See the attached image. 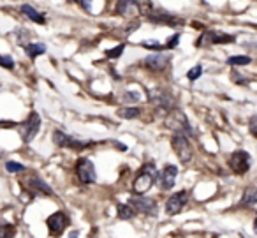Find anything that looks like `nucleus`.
<instances>
[{"label":"nucleus","mask_w":257,"mask_h":238,"mask_svg":"<svg viewBox=\"0 0 257 238\" xmlns=\"http://www.w3.org/2000/svg\"><path fill=\"white\" fill-rule=\"evenodd\" d=\"M229 43H234L233 35L224 34V32H217V30H208V32H204L199 37L196 46H203V44H229Z\"/></svg>","instance_id":"nucleus-9"},{"label":"nucleus","mask_w":257,"mask_h":238,"mask_svg":"<svg viewBox=\"0 0 257 238\" xmlns=\"http://www.w3.org/2000/svg\"><path fill=\"white\" fill-rule=\"evenodd\" d=\"M254 229H256V233H257V219H256V222H254Z\"/></svg>","instance_id":"nucleus-35"},{"label":"nucleus","mask_w":257,"mask_h":238,"mask_svg":"<svg viewBox=\"0 0 257 238\" xmlns=\"http://www.w3.org/2000/svg\"><path fill=\"white\" fill-rule=\"evenodd\" d=\"M166 127H169L171 131H175V132H183V134L194 136V131H192L189 120H187V117L183 115V111H180V110H173V111L167 113Z\"/></svg>","instance_id":"nucleus-4"},{"label":"nucleus","mask_w":257,"mask_h":238,"mask_svg":"<svg viewBox=\"0 0 257 238\" xmlns=\"http://www.w3.org/2000/svg\"><path fill=\"white\" fill-rule=\"evenodd\" d=\"M123 99H125V101H129V102H136V101H139V94H137V92H125Z\"/></svg>","instance_id":"nucleus-31"},{"label":"nucleus","mask_w":257,"mask_h":238,"mask_svg":"<svg viewBox=\"0 0 257 238\" xmlns=\"http://www.w3.org/2000/svg\"><path fill=\"white\" fill-rule=\"evenodd\" d=\"M187 203V192L185 190H180L176 194H173L169 199H167V203H166V212L169 215H176L181 212V208L185 206Z\"/></svg>","instance_id":"nucleus-16"},{"label":"nucleus","mask_w":257,"mask_h":238,"mask_svg":"<svg viewBox=\"0 0 257 238\" xmlns=\"http://www.w3.org/2000/svg\"><path fill=\"white\" fill-rule=\"evenodd\" d=\"M148 97H150V102L159 111L169 113L175 110V99H173V95L169 92H166V90H159V88L157 90H150Z\"/></svg>","instance_id":"nucleus-5"},{"label":"nucleus","mask_w":257,"mask_h":238,"mask_svg":"<svg viewBox=\"0 0 257 238\" xmlns=\"http://www.w3.org/2000/svg\"><path fill=\"white\" fill-rule=\"evenodd\" d=\"M252 62L250 57H245V55H234V57H229L227 63L229 65H247V63Z\"/></svg>","instance_id":"nucleus-23"},{"label":"nucleus","mask_w":257,"mask_h":238,"mask_svg":"<svg viewBox=\"0 0 257 238\" xmlns=\"http://www.w3.org/2000/svg\"><path fill=\"white\" fill-rule=\"evenodd\" d=\"M117 15L127 16H150L153 11V4L151 0H117Z\"/></svg>","instance_id":"nucleus-1"},{"label":"nucleus","mask_w":257,"mask_h":238,"mask_svg":"<svg viewBox=\"0 0 257 238\" xmlns=\"http://www.w3.org/2000/svg\"><path fill=\"white\" fill-rule=\"evenodd\" d=\"M141 46H143V48H148V49H155V51L164 49V46H162V44H159L157 41H143V43H141Z\"/></svg>","instance_id":"nucleus-29"},{"label":"nucleus","mask_w":257,"mask_h":238,"mask_svg":"<svg viewBox=\"0 0 257 238\" xmlns=\"http://www.w3.org/2000/svg\"><path fill=\"white\" fill-rule=\"evenodd\" d=\"M21 13H23V15L27 16L29 20L34 21V23H37V25H44V23H46V18H44L43 13L35 11L30 4H23V5H21Z\"/></svg>","instance_id":"nucleus-18"},{"label":"nucleus","mask_w":257,"mask_h":238,"mask_svg":"<svg viewBox=\"0 0 257 238\" xmlns=\"http://www.w3.org/2000/svg\"><path fill=\"white\" fill-rule=\"evenodd\" d=\"M201 74H203V67H201V65H196V67H192L189 73H187V78H189L190 81H194V79H197Z\"/></svg>","instance_id":"nucleus-28"},{"label":"nucleus","mask_w":257,"mask_h":238,"mask_svg":"<svg viewBox=\"0 0 257 238\" xmlns=\"http://www.w3.org/2000/svg\"><path fill=\"white\" fill-rule=\"evenodd\" d=\"M123 49H125V44L121 43V44H118L117 48L107 49V51H106V57H107V59H118V57H121Z\"/></svg>","instance_id":"nucleus-25"},{"label":"nucleus","mask_w":257,"mask_h":238,"mask_svg":"<svg viewBox=\"0 0 257 238\" xmlns=\"http://www.w3.org/2000/svg\"><path fill=\"white\" fill-rule=\"evenodd\" d=\"M5 170L9 171V173H20V171L25 170V166L20 164V162H13V160H9V162L5 164Z\"/></svg>","instance_id":"nucleus-26"},{"label":"nucleus","mask_w":257,"mask_h":238,"mask_svg":"<svg viewBox=\"0 0 257 238\" xmlns=\"http://www.w3.org/2000/svg\"><path fill=\"white\" fill-rule=\"evenodd\" d=\"M79 5L85 11H92V0H79Z\"/></svg>","instance_id":"nucleus-33"},{"label":"nucleus","mask_w":257,"mask_h":238,"mask_svg":"<svg viewBox=\"0 0 257 238\" xmlns=\"http://www.w3.org/2000/svg\"><path fill=\"white\" fill-rule=\"evenodd\" d=\"M171 62V57L166 53H151L150 57H146L145 59V65L150 71H153V73H162V71H166L167 69V65H169Z\"/></svg>","instance_id":"nucleus-13"},{"label":"nucleus","mask_w":257,"mask_h":238,"mask_svg":"<svg viewBox=\"0 0 257 238\" xmlns=\"http://www.w3.org/2000/svg\"><path fill=\"white\" fill-rule=\"evenodd\" d=\"M16 229L13 224H0V238H15Z\"/></svg>","instance_id":"nucleus-24"},{"label":"nucleus","mask_w":257,"mask_h":238,"mask_svg":"<svg viewBox=\"0 0 257 238\" xmlns=\"http://www.w3.org/2000/svg\"><path fill=\"white\" fill-rule=\"evenodd\" d=\"M176 176H178V168L173 164H166L164 170L160 171L157 180H159V187L164 190L173 189V185L176 182Z\"/></svg>","instance_id":"nucleus-11"},{"label":"nucleus","mask_w":257,"mask_h":238,"mask_svg":"<svg viewBox=\"0 0 257 238\" xmlns=\"http://www.w3.org/2000/svg\"><path fill=\"white\" fill-rule=\"evenodd\" d=\"M157 170L153 162H148L139 170V175L136 176L134 184H132V189L136 194H145L146 190H150V187L153 185V182L157 180Z\"/></svg>","instance_id":"nucleus-2"},{"label":"nucleus","mask_w":257,"mask_h":238,"mask_svg":"<svg viewBox=\"0 0 257 238\" xmlns=\"http://www.w3.org/2000/svg\"><path fill=\"white\" fill-rule=\"evenodd\" d=\"M229 168H231L236 175L247 173L248 168H250V156H248V152H245V150L234 152L233 156L229 157Z\"/></svg>","instance_id":"nucleus-8"},{"label":"nucleus","mask_w":257,"mask_h":238,"mask_svg":"<svg viewBox=\"0 0 257 238\" xmlns=\"http://www.w3.org/2000/svg\"><path fill=\"white\" fill-rule=\"evenodd\" d=\"M0 65L5 69H13L15 67V60L9 55H0Z\"/></svg>","instance_id":"nucleus-27"},{"label":"nucleus","mask_w":257,"mask_h":238,"mask_svg":"<svg viewBox=\"0 0 257 238\" xmlns=\"http://www.w3.org/2000/svg\"><path fill=\"white\" fill-rule=\"evenodd\" d=\"M136 215V208L132 206L131 203L129 205H118V217L123 219V221H129Z\"/></svg>","instance_id":"nucleus-21"},{"label":"nucleus","mask_w":257,"mask_h":238,"mask_svg":"<svg viewBox=\"0 0 257 238\" xmlns=\"http://www.w3.org/2000/svg\"><path fill=\"white\" fill-rule=\"evenodd\" d=\"M257 203V187H248L245 189L242 196V205L245 206H250V205H256Z\"/></svg>","instance_id":"nucleus-20"},{"label":"nucleus","mask_w":257,"mask_h":238,"mask_svg":"<svg viewBox=\"0 0 257 238\" xmlns=\"http://www.w3.org/2000/svg\"><path fill=\"white\" fill-rule=\"evenodd\" d=\"M25 51H27L30 59H37L39 55H43L46 51V46L43 43H29L25 46Z\"/></svg>","instance_id":"nucleus-19"},{"label":"nucleus","mask_w":257,"mask_h":238,"mask_svg":"<svg viewBox=\"0 0 257 238\" xmlns=\"http://www.w3.org/2000/svg\"><path fill=\"white\" fill-rule=\"evenodd\" d=\"M78 237H79V233H78V231H73V233L69 235V238H78Z\"/></svg>","instance_id":"nucleus-34"},{"label":"nucleus","mask_w":257,"mask_h":238,"mask_svg":"<svg viewBox=\"0 0 257 238\" xmlns=\"http://www.w3.org/2000/svg\"><path fill=\"white\" fill-rule=\"evenodd\" d=\"M71 2H79V0H71Z\"/></svg>","instance_id":"nucleus-36"},{"label":"nucleus","mask_w":257,"mask_h":238,"mask_svg":"<svg viewBox=\"0 0 257 238\" xmlns=\"http://www.w3.org/2000/svg\"><path fill=\"white\" fill-rule=\"evenodd\" d=\"M171 145H173V150L176 152V156H178V159L183 162V164H187L190 159H192V145H190L189 138H187V134H183V132H175L173 134V138H171Z\"/></svg>","instance_id":"nucleus-3"},{"label":"nucleus","mask_w":257,"mask_h":238,"mask_svg":"<svg viewBox=\"0 0 257 238\" xmlns=\"http://www.w3.org/2000/svg\"><path fill=\"white\" fill-rule=\"evenodd\" d=\"M141 110L139 108H120L118 110V115L121 118H127V120H131V118H137L139 117Z\"/></svg>","instance_id":"nucleus-22"},{"label":"nucleus","mask_w":257,"mask_h":238,"mask_svg":"<svg viewBox=\"0 0 257 238\" xmlns=\"http://www.w3.org/2000/svg\"><path fill=\"white\" fill-rule=\"evenodd\" d=\"M131 205L134 206L136 210L139 212H145L148 215H155L157 214V203L153 199H148V198H132L131 199Z\"/></svg>","instance_id":"nucleus-17"},{"label":"nucleus","mask_w":257,"mask_h":238,"mask_svg":"<svg viewBox=\"0 0 257 238\" xmlns=\"http://www.w3.org/2000/svg\"><path fill=\"white\" fill-rule=\"evenodd\" d=\"M53 141L59 146H63V148H73V150H83V148H88V146L93 145L92 141H79L73 136H67V134L62 131L53 132Z\"/></svg>","instance_id":"nucleus-6"},{"label":"nucleus","mask_w":257,"mask_h":238,"mask_svg":"<svg viewBox=\"0 0 257 238\" xmlns=\"http://www.w3.org/2000/svg\"><path fill=\"white\" fill-rule=\"evenodd\" d=\"M76 175L81 184H95L97 175H95V166L90 159H79L76 164Z\"/></svg>","instance_id":"nucleus-7"},{"label":"nucleus","mask_w":257,"mask_h":238,"mask_svg":"<svg viewBox=\"0 0 257 238\" xmlns=\"http://www.w3.org/2000/svg\"><path fill=\"white\" fill-rule=\"evenodd\" d=\"M23 184L27 185V189H29L34 196L35 194H46V196L53 194V189H51V187H49L43 178H39V176H35V175L27 176Z\"/></svg>","instance_id":"nucleus-12"},{"label":"nucleus","mask_w":257,"mask_h":238,"mask_svg":"<svg viewBox=\"0 0 257 238\" xmlns=\"http://www.w3.org/2000/svg\"><path fill=\"white\" fill-rule=\"evenodd\" d=\"M46 224H48L51 237H60L65 231V226H67V215L63 214V212H55V214H51L48 217Z\"/></svg>","instance_id":"nucleus-10"},{"label":"nucleus","mask_w":257,"mask_h":238,"mask_svg":"<svg viewBox=\"0 0 257 238\" xmlns=\"http://www.w3.org/2000/svg\"><path fill=\"white\" fill-rule=\"evenodd\" d=\"M178 41H180V34H175V35H171L169 39L166 41L164 44V49H173L178 46Z\"/></svg>","instance_id":"nucleus-30"},{"label":"nucleus","mask_w":257,"mask_h":238,"mask_svg":"<svg viewBox=\"0 0 257 238\" xmlns=\"http://www.w3.org/2000/svg\"><path fill=\"white\" fill-rule=\"evenodd\" d=\"M150 21L159 25H169V27H180V25H183L181 18H178L173 13H166V11H151Z\"/></svg>","instance_id":"nucleus-15"},{"label":"nucleus","mask_w":257,"mask_h":238,"mask_svg":"<svg viewBox=\"0 0 257 238\" xmlns=\"http://www.w3.org/2000/svg\"><path fill=\"white\" fill-rule=\"evenodd\" d=\"M39 129H41V117L35 111H32L23 126V141L25 143H30V141L34 140V138L37 136Z\"/></svg>","instance_id":"nucleus-14"},{"label":"nucleus","mask_w":257,"mask_h":238,"mask_svg":"<svg viewBox=\"0 0 257 238\" xmlns=\"http://www.w3.org/2000/svg\"><path fill=\"white\" fill-rule=\"evenodd\" d=\"M248 127H250V132H252L254 136L257 138V117L250 118V122H248Z\"/></svg>","instance_id":"nucleus-32"}]
</instances>
